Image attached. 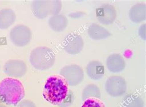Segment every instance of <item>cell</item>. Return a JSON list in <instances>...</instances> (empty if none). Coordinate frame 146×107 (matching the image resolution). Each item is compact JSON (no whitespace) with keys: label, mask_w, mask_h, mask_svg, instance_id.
Masks as SVG:
<instances>
[{"label":"cell","mask_w":146,"mask_h":107,"mask_svg":"<svg viewBox=\"0 0 146 107\" xmlns=\"http://www.w3.org/2000/svg\"><path fill=\"white\" fill-rule=\"evenodd\" d=\"M65 79L59 75L49 76L44 86L43 95L50 104L59 106L62 104L70 92Z\"/></svg>","instance_id":"6da1fadb"},{"label":"cell","mask_w":146,"mask_h":107,"mask_svg":"<svg viewBox=\"0 0 146 107\" xmlns=\"http://www.w3.org/2000/svg\"><path fill=\"white\" fill-rule=\"evenodd\" d=\"M24 97V87L19 80L6 78L0 82V99L6 104L16 105Z\"/></svg>","instance_id":"7a4b0ae2"},{"label":"cell","mask_w":146,"mask_h":107,"mask_svg":"<svg viewBox=\"0 0 146 107\" xmlns=\"http://www.w3.org/2000/svg\"><path fill=\"white\" fill-rule=\"evenodd\" d=\"M56 55L51 49L40 46L35 48L30 55V62L35 69L47 70L55 63Z\"/></svg>","instance_id":"3957f363"},{"label":"cell","mask_w":146,"mask_h":107,"mask_svg":"<svg viewBox=\"0 0 146 107\" xmlns=\"http://www.w3.org/2000/svg\"><path fill=\"white\" fill-rule=\"evenodd\" d=\"M62 7V2L59 0H35L32 2L31 8L35 17L44 19L49 15L59 14Z\"/></svg>","instance_id":"277c9868"},{"label":"cell","mask_w":146,"mask_h":107,"mask_svg":"<svg viewBox=\"0 0 146 107\" xmlns=\"http://www.w3.org/2000/svg\"><path fill=\"white\" fill-rule=\"evenodd\" d=\"M9 38L11 42L15 46L24 47L30 43L32 38V33L29 26L19 24L11 29Z\"/></svg>","instance_id":"5b68a950"},{"label":"cell","mask_w":146,"mask_h":107,"mask_svg":"<svg viewBox=\"0 0 146 107\" xmlns=\"http://www.w3.org/2000/svg\"><path fill=\"white\" fill-rule=\"evenodd\" d=\"M60 76L67 81L68 85L75 86L80 85L84 79L83 68L76 64L64 66L60 71Z\"/></svg>","instance_id":"8992f818"},{"label":"cell","mask_w":146,"mask_h":107,"mask_svg":"<svg viewBox=\"0 0 146 107\" xmlns=\"http://www.w3.org/2000/svg\"><path fill=\"white\" fill-rule=\"evenodd\" d=\"M105 89L110 96L113 97H121L123 95L127 89V84L122 76L113 75L107 79Z\"/></svg>","instance_id":"52a82bcc"},{"label":"cell","mask_w":146,"mask_h":107,"mask_svg":"<svg viewBox=\"0 0 146 107\" xmlns=\"http://www.w3.org/2000/svg\"><path fill=\"white\" fill-rule=\"evenodd\" d=\"M63 48L68 54H78L83 50L84 41L83 38L77 33H70L65 38Z\"/></svg>","instance_id":"ba28073f"},{"label":"cell","mask_w":146,"mask_h":107,"mask_svg":"<svg viewBox=\"0 0 146 107\" xmlns=\"http://www.w3.org/2000/svg\"><path fill=\"white\" fill-rule=\"evenodd\" d=\"M3 71L11 78H21L27 73V66L21 60L11 59L4 65Z\"/></svg>","instance_id":"9c48e42d"},{"label":"cell","mask_w":146,"mask_h":107,"mask_svg":"<svg viewBox=\"0 0 146 107\" xmlns=\"http://www.w3.org/2000/svg\"><path fill=\"white\" fill-rule=\"evenodd\" d=\"M96 18L103 25H110L116 20L117 11L113 5L108 3L103 4L96 9Z\"/></svg>","instance_id":"30bf717a"},{"label":"cell","mask_w":146,"mask_h":107,"mask_svg":"<svg viewBox=\"0 0 146 107\" xmlns=\"http://www.w3.org/2000/svg\"><path fill=\"white\" fill-rule=\"evenodd\" d=\"M107 69L112 73H120L126 67V62L120 54H112L107 57L106 60Z\"/></svg>","instance_id":"8fae6325"},{"label":"cell","mask_w":146,"mask_h":107,"mask_svg":"<svg viewBox=\"0 0 146 107\" xmlns=\"http://www.w3.org/2000/svg\"><path fill=\"white\" fill-rule=\"evenodd\" d=\"M86 71L88 76L93 80H99L104 75L105 70L103 64L98 60H92L88 63Z\"/></svg>","instance_id":"7c38bea8"},{"label":"cell","mask_w":146,"mask_h":107,"mask_svg":"<svg viewBox=\"0 0 146 107\" xmlns=\"http://www.w3.org/2000/svg\"><path fill=\"white\" fill-rule=\"evenodd\" d=\"M88 34L93 40H102L111 36V33L97 24H91L88 28Z\"/></svg>","instance_id":"4fadbf2b"},{"label":"cell","mask_w":146,"mask_h":107,"mask_svg":"<svg viewBox=\"0 0 146 107\" xmlns=\"http://www.w3.org/2000/svg\"><path fill=\"white\" fill-rule=\"evenodd\" d=\"M145 5L137 3L133 5L129 11V18L133 22L138 24L145 20Z\"/></svg>","instance_id":"5bb4252c"},{"label":"cell","mask_w":146,"mask_h":107,"mask_svg":"<svg viewBox=\"0 0 146 107\" xmlns=\"http://www.w3.org/2000/svg\"><path fill=\"white\" fill-rule=\"evenodd\" d=\"M16 20V15L13 9L5 8L0 11V29H7Z\"/></svg>","instance_id":"9a60e30c"},{"label":"cell","mask_w":146,"mask_h":107,"mask_svg":"<svg viewBox=\"0 0 146 107\" xmlns=\"http://www.w3.org/2000/svg\"><path fill=\"white\" fill-rule=\"evenodd\" d=\"M48 25L53 31L61 32L66 28L68 25V19L63 14L52 16L48 20Z\"/></svg>","instance_id":"2e32d148"},{"label":"cell","mask_w":146,"mask_h":107,"mask_svg":"<svg viewBox=\"0 0 146 107\" xmlns=\"http://www.w3.org/2000/svg\"><path fill=\"white\" fill-rule=\"evenodd\" d=\"M101 97V90H100L99 87L97 85H94V84L88 85L83 90L82 100L83 101L90 98H96L100 99Z\"/></svg>","instance_id":"e0dca14e"},{"label":"cell","mask_w":146,"mask_h":107,"mask_svg":"<svg viewBox=\"0 0 146 107\" xmlns=\"http://www.w3.org/2000/svg\"><path fill=\"white\" fill-rule=\"evenodd\" d=\"M122 107H144V100L134 94H128L122 100Z\"/></svg>","instance_id":"ac0fdd59"},{"label":"cell","mask_w":146,"mask_h":107,"mask_svg":"<svg viewBox=\"0 0 146 107\" xmlns=\"http://www.w3.org/2000/svg\"><path fill=\"white\" fill-rule=\"evenodd\" d=\"M82 107H105V105L99 99L90 98L84 101Z\"/></svg>","instance_id":"d6986e66"},{"label":"cell","mask_w":146,"mask_h":107,"mask_svg":"<svg viewBox=\"0 0 146 107\" xmlns=\"http://www.w3.org/2000/svg\"><path fill=\"white\" fill-rule=\"evenodd\" d=\"M74 95L73 92L70 90L69 94L67 96V97L65 98V100L64 101L62 104H60L58 106L59 107H68L70 106L74 101Z\"/></svg>","instance_id":"ffe728a7"},{"label":"cell","mask_w":146,"mask_h":107,"mask_svg":"<svg viewBox=\"0 0 146 107\" xmlns=\"http://www.w3.org/2000/svg\"><path fill=\"white\" fill-rule=\"evenodd\" d=\"M17 107H36L35 103L30 100H21L19 103Z\"/></svg>","instance_id":"44dd1931"},{"label":"cell","mask_w":146,"mask_h":107,"mask_svg":"<svg viewBox=\"0 0 146 107\" xmlns=\"http://www.w3.org/2000/svg\"><path fill=\"white\" fill-rule=\"evenodd\" d=\"M84 15H85V13L84 12H82V11H78V12H75V13H70L68 15L69 17H71L72 18H80L82 17H83Z\"/></svg>","instance_id":"7402d4cb"},{"label":"cell","mask_w":146,"mask_h":107,"mask_svg":"<svg viewBox=\"0 0 146 107\" xmlns=\"http://www.w3.org/2000/svg\"><path fill=\"white\" fill-rule=\"evenodd\" d=\"M138 33L142 39L145 40V24H143L140 26Z\"/></svg>","instance_id":"603a6c76"},{"label":"cell","mask_w":146,"mask_h":107,"mask_svg":"<svg viewBox=\"0 0 146 107\" xmlns=\"http://www.w3.org/2000/svg\"><path fill=\"white\" fill-rule=\"evenodd\" d=\"M0 107H7V106H5V105L2 104H0Z\"/></svg>","instance_id":"cb8c5ba5"}]
</instances>
